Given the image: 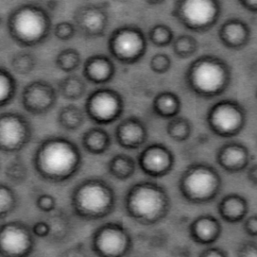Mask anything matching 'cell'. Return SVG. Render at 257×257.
<instances>
[{
  "label": "cell",
  "mask_w": 257,
  "mask_h": 257,
  "mask_svg": "<svg viewBox=\"0 0 257 257\" xmlns=\"http://www.w3.org/2000/svg\"><path fill=\"white\" fill-rule=\"evenodd\" d=\"M114 134L117 144L128 150L140 149L149 138L148 128L144 121L136 117H127L120 122Z\"/></svg>",
  "instance_id": "cell-18"
},
{
  "label": "cell",
  "mask_w": 257,
  "mask_h": 257,
  "mask_svg": "<svg viewBox=\"0 0 257 257\" xmlns=\"http://www.w3.org/2000/svg\"><path fill=\"white\" fill-rule=\"evenodd\" d=\"M74 213L85 220L109 216L116 208V194L106 182L88 178L74 188L70 197Z\"/></svg>",
  "instance_id": "cell-5"
},
{
  "label": "cell",
  "mask_w": 257,
  "mask_h": 257,
  "mask_svg": "<svg viewBox=\"0 0 257 257\" xmlns=\"http://www.w3.org/2000/svg\"><path fill=\"white\" fill-rule=\"evenodd\" d=\"M218 212L220 218L225 222L229 224L242 222L248 214V201L239 194H228L219 202Z\"/></svg>",
  "instance_id": "cell-22"
},
{
  "label": "cell",
  "mask_w": 257,
  "mask_h": 257,
  "mask_svg": "<svg viewBox=\"0 0 257 257\" xmlns=\"http://www.w3.org/2000/svg\"><path fill=\"white\" fill-rule=\"evenodd\" d=\"M18 199L14 190L7 184H1L0 186V213L4 219L15 209Z\"/></svg>",
  "instance_id": "cell-34"
},
{
  "label": "cell",
  "mask_w": 257,
  "mask_h": 257,
  "mask_svg": "<svg viewBox=\"0 0 257 257\" xmlns=\"http://www.w3.org/2000/svg\"><path fill=\"white\" fill-rule=\"evenodd\" d=\"M172 16L192 32L206 33L216 25L221 15V2L218 0H178Z\"/></svg>",
  "instance_id": "cell-7"
},
{
  "label": "cell",
  "mask_w": 257,
  "mask_h": 257,
  "mask_svg": "<svg viewBox=\"0 0 257 257\" xmlns=\"http://www.w3.org/2000/svg\"><path fill=\"white\" fill-rule=\"evenodd\" d=\"M5 173L10 181L21 184L27 178V167L23 161L16 159L7 165Z\"/></svg>",
  "instance_id": "cell-35"
},
{
  "label": "cell",
  "mask_w": 257,
  "mask_h": 257,
  "mask_svg": "<svg viewBox=\"0 0 257 257\" xmlns=\"http://www.w3.org/2000/svg\"><path fill=\"white\" fill-rule=\"evenodd\" d=\"M246 122L245 109L234 99L219 100L208 109L207 113L208 128L219 138L237 137L243 131Z\"/></svg>",
  "instance_id": "cell-8"
},
{
  "label": "cell",
  "mask_w": 257,
  "mask_h": 257,
  "mask_svg": "<svg viewBox=\"0 0 257 257\" xmlns=\"http://www.w3.org/2000/svg\"><path fill=\"white\" fill-rule=\"evenodd\" d=\"M190 239L201 245H211L219 239L222 225L216 217L202 214L196 217L189 226Z\"/></svg>",
  "instance_id": "cell-20"
},
{
  "label": "cell",
  "mask_w": 257,
  "mask_h": 257,
  "mask_svg": "<svg viewBox=\"0 0 257 257\" xmlns=\"http://www.w3.org/2000/svg\"><path fill=\"white\" fill-rule=\"evenodd\" d=\"M149 67L155 73L166 74L172 67V59L167 53H156L149 62Z\"/></svg>",
  "instance_id": "cell-36"
},
{
  "label": "cell",
  "mask_w": 257,
  "mask_h": 257,
  "mask_svg": "<svg viewBox=\"0 0 257 257\" xmlns=\"http://www.w3.org/2000/svg\"><path fill=\"white\" fill-rule=\"evenodd\" d=\"M248 179L250 184H253L254 186H256L257 184V166L256 164L252 165L248 170Z\"/></svg>",
  "instance_id": "cell-44"
},
{
  "label": "cell",
  "mask_w": 257,
  "mask_h": 257,
  "mask_svg": "<svg viewBox=\"0 0 257 257\" xmlns=\"http://www.w3.org/2000/svg\"><path fill=\"white\" fill-rule=\"evenodd\" d=\"M218 36L224 47L238 51L248 46L251 38V30L242 19L230 18L219 27Z\"/></svg>",
  "instance_id": "cell-19"
},
{
  "label": "cell",
  "mask_w": 257,
  "mask_h": 257,
  "mask_svg": "<svg viewBox=\"0 0 257 257\" xmlns=\"http://www.w3.org/2000/svg\"><path fill=\"white\" fill-rule=\"evenodd\" d=\"M82 62L79 52L74 48L63 50L57 55L56 65L65 73H70L77 70Z\"/></svg>",
  "instance_id": "cell-31"
},
{
  "label": "cell",
  "mask_w": 257,
  "mask_h": 257,
  "mask_svg": "<svg viewBox=\"0 0 257 257\" xmlns=\"http://www.w3.org/2000/svg\"><path fill=\"white\" fill-rule=\"evenodd\" d=\"M36 206L42 212L50 213L55 209L56 200L49 194H43L39 196L36 201Z\"/></svg>",
  "instance_id": "cell-38"
},
{
  "label": "cell",
  "mask_w": 257,
  "mask_h": 257,
  "mask_svg": "<svg viewBox=\"0 0 257 257\" xmlns=\"http://www.w3.org/2000/svg\"><path fill=\"white\" fill-rule=\"evenodd\" d=\"M178 188L188 202L208 204L219 196L222 189V178L219 172L208 164H192L182 173Z\"/></svg>",
  "instance_id": "cell-6"
},
{
  "label": "cell",
  "mask_w": 257,
  "mask_h": 257,
  "mask_svg": "<svg viewBox=\"0 0 257 257\" xmlns=\"http://www.w3.org/2000/svg\"><path fill=\"white\" fill-rule=\"evenodd\" d=\"M12 69L19 75H29L35 70L36 59L30 53L21 52L12 57L11 61Z\"/></svg>",
  "instance_id": "cell-33"
},
{
  "label": "cell",
  "mask_w": 257,
  "mask_h": 257,
  "mask_svg": "<svg viewBox=\"0 0 257 257\" xmlns=\"http://www.w3.org/2000/svg\"><path fill=\"white\" fill-rule=\"evenodd\" d=\"M32 127L24 115L4 112L0 117V149L5 153H17L30 144Z\"/></svg>",
  "instance_id": "cell-12"
},
{
  "label": "cell",
  "mask_w": 257,
  "mask_h": 257,
  "mask_svg": "<svg viewBox=\"0 0 257 257\" xmlns=\"http://www.w3.org/2000/svg\"><path fill=\"white\" fill-rule=\"evenodd\" d=\"M82 144L83 149L91 155H103L111 147V137L104 128L94 127L83 133Z\"/></svg>",
  "instance_id": "cell-24"
},
{
  "label": "cell",
  "mask_w": 257,
  "mask_h": 257,
  "mask_svg": "<svg viewBox=\"0 0 257 257\" xmlns=\"http://www.w3.org/2000/svg\"><path fill=\"white\" fill-rule=\"evenodd\" d=\"M175 164L172 150L162 144H153L138 155V165L142 172L151 178H163L168 175Z\"/></svg>",
  "instance_id": "cell-15"
},
{
  "label": "cell",
  "mask_w": 257,
  "mask_h": 257,
  "mask_svg": "<svg viewBox=\"0 0 257 257\" xmlns=\"http://www.w3.org/2000/svg\"><path fill=\"white\" fill-rule=\"evenodd\" d=\"M82 73L85 79L94 84H105L111 82L116 74L113 61L107 56L95 54L86 59Z\"/></svg>",
  "instance_id": "cell-21"
},
{
  "label": "cell",
  "mask_w": 257,
  "mask_h": 257,
  "mask_svg": "<svg viewBox=\"0 0 257 257\" xmlns=\"http://www.w3.org/2000/svg\"><path fill=\"white\" fill-rule=\"evenodd\" d=\"M53 33L59 41H70L76 35V26L70 22H61L56 24Z\"/></svg>",
  "instance_id": "cell-37"
},
{
  "label": "cell",
  "mask_w": 257,
  "mask_h": 257,
  "mask_svg": "<svg viewBox=\"0 0 257 257\" xmlns=\"http://www.w3.org/2000/svg\"><path fill=\"white\" fill-rule=\"evenodd\" d=\"M58 88L59 94L64 99L76 100L84 95L87 86L79 76L70 75L59 81Z\"/></svg>",
  "instance_id": "cell-26"
},
{
  "label": "cell",
  "mask_w": 257,
  "mask_h": 257,
  "mask_svg": "<svg viewBox=\"0 0 257 257\" xmlns=\"http://www.w3.org/2000/svg\"><path fill=\"white\" fill-rule=\"evenodd\" d=\"M137 169L136 161L126 154L114 155L107 164L109 174L121 181L127 180L134 175Z\"/></svg>",
  "instance_id": "cell-25"
},
{
  "label": "cell",
  "mask_w": 257,
  "mask_h": 257,
  "mask_svg": "<svg viewBox=\"0 0 257 257\" xmlns=\"http://www.w3.org/2000/svg\"><path fill=\"white\" fill-rule=\"evenodd\" d=\"M33 165L45 181L64 183L79 172L82 165V153L73 142L52 137L42 141L36 149Z\"/></svg>",
  "instance_id": "cell-1"
},
{
  "label": "cell",
  "mask_w": 257,
  "mask_h": 257,
  "mask_svg": "<svg viewBox=\"0 0 257 257\" xmlns=\"http://www.w3.org/2000/svg\"><path fill=\"white\" fill-rule=\"evenodd\" d=\"M58 122L67 131H76L84 123V113L77 105H64L59 110Z\"/></svg>",
  "instance_id": "cell-27"
},
{
  "label": "cell",
  "mask_w": 257,
  "mask_h": 257,
  "mask_svg": "<svg viewBox=\"0 0 257 257\" xmlns=\"http://www.w3.org/2000/svg\"><path fill=\"white\" fill-rule=\"evenodd\" d=\"M149 41L157 47H167L173 43L174 34L167 24H156L149 32Z\"/></svg>",
  "instance_id": "cell-32"
},
{
  "label": "cell",
  "mask_w": 257,
  "mask_h": 257,
  "mask_svg": "<svg viewBox=\"0 0 257 257\" xmlns=\"http://www.w3.org/2000/svg\"><path fill=\"white\" fill-rule=\"evenodd\" d=\"M171 204L166 189L154 182L135 184L128 189L124 199L127 215L143 225L161 222L169 213Z\"/></svg>",
  "instance_id": "cell-3"
},
{
  "label": "cell",
  "mask_w": 257,
  "mask_h": 257,
  "mask_svg": "<svg viewBox=\"0 0 257 257\" xmlns=\"http://www.w3.org/2000/svg\"><path fill=\"white\" fill-rule=\"evenodd\" d=\"M107 6L103 3H87L80 6L73 14L76 31L87 39L105 36L109 24Z\"/></svg>",
  "instance_id": "cell-14"
},
{
  "label": "cell",
  "mask_w": 257,
  "mask_h": 257,
  "mask_svg": "<svg viewBox=\"0 0 257 257\" xmlns=\"http://www.w3.org/2000/svg\"><path fill=\"white\" fill-rule=\"evenodd\" d=\"M35 234L27 224L12 221L1 226L0 248L2 256H28L35 247Z\"/></svg>",
  "instance_id": "cell-13"
},
{
  "label": "cell",
  "mask_w": 257,
  "mask_h": 257,
  "mask_svg": "<svg viewBox=\"0 0 257 257\" xmlns=\"http://www.w3.org/2000/svg\"><path fill=\"white\" fill-rule=\"evenodd\" d=\"M238 3L241 5L243 9L247 12L255 14L257 12L256 0H239Z\"/></svg>",
  "instance_id": "cell-43"
},
{
  "label": "cell",
  "mask_w": 257,
  "mask_h": 257,
  "mask_svg": "<svg viewBox=\"0 0 257 257\" xmlns=\"http://www.w3.org/2000/svg\"><path fill=\"white\" fill-rule=\"evenodd\" d=\"M216 161L219 167L228 173H239L247 169L250 161L248 148L237 142H230L217 151Z\"/></svg>",
  "instance_id": "cell-17"
},
{
  "label": "cell",
  "mask_w": 257,
  "mask_h": 257,
  "mask_svg": "<svg viewBox=\"0 0 257 257\" xmlns=\"http://www.w3.org/2000/svg\"><path fill=\"white\" fill-rule=\"evenodd\" d=\"M197 40L191 35H183L173 40V53L179 59H189L198 51Z\"/></svg>",
  "instance_id": "cell-29"
},
{
  "label": "cell",
  "mask_w": 257,
  "mask_h": 257,
  "mask_svg": "<svg viewBox=\"0 0 257 257\" xmlns=\"http://www.w3.org/2000/svg\"><path fill=\"white\" fill-rule=\"evenodd\" d=\"M181 99L171 91H163L156 94L153 100V111L162 118H173L181 111Z\"/></svg>",
  "instance_id": "cell-23"
},
{
  "label": "cell",
  "mask_w": 257,
  "mask_h": 257,
  "mask_svg": "<svg viewBox=\"0 0 257 257\" xmlns=\"http://www.w3.org/2000/svg\"><path fill=\"white\" fill-rule=\"evenodd\" d=\"M17 81L9 70L0 69V105L1 107L8 105L15 96Z\"/></svg>",
  "instance_id": "cell-30"
},
{
  "label": "cell",
  "mask_w": 257,
  "mask_h": 257,
  "mask_svg": "<svg viewBox=\"0 0 257 257\" xmlns=\"http://www.w3.org/2000/svg\"><path fill=\"white\" fill-rule=\"evenodd\" d=\"M57 92L49 82L35 80L24 87L22 93L24 108L33 115L49 112L57 103Z\"/></svg>",
  "instance_id": "cell-16"
},
{
  "label": "cell",
  "mask_w": 257,
  "mask_h": 257,
  "mask_svg": "<svg viewBox=\"0 0 257 257\" xmlns=\"http://www.w3.org/2000/svg\"><path fill=\"white\" fill-rule=\"evenodd\" d=\"M237 255L239 257H256V242L252 241L242 242L237 248Z\"/></svg>",
  "instance_id": "cell-39"
},
{
  "label": "cell",
  "mask_w": 257,
  "mask_h": 257,
  "mask_svg": "<svg viewBox=\"0 0 257 257\" xmlns=\"http://www.w3.org/2000/svg\"><path fill=\"white\" fill-rule=\"evenodd\" d=\"M243 230L249 237H256L257 236V215L254 214L248 217L243 223Z\"/></svg>",
  "instance_id": "cell-41"
},
{
  "label": "cell",
  "mask_w": 257,
  "mask_h": 257,
  "mask_svg": "<svg viewBox=\"0 0 257 257\" xmlns=\"http://www.w3.org/2000/svg\"><path fill=\"white\" fill-rule=\"evenodd\" d=\"M107 48L114 59L123 64H135L146 54L148 41L144 31L135 25H124L114 30Z\"/></svg>",
  "instance_id": "cell-9"
},
{
  "label": "cell",
  "mask_w": 257,
  "mask_h": 257,
  "mask_svg": "<svg viewBox=\"0 0 257 257\" xmlns=\"http://www.w3.org/2000/svg\"><path fill=\"white\" fill-rule=\"evenodd\" d=\"M33 232L36 237L45 238L48 237L51 233V226L49 224L45 221H39L35 223L32 226Z\"/></svg>",
  "instance_id": "cell-40"
},
{
  "label": "cell",
  "mask_w": 257,
  "mask_h": 257,
  "mask_svg": "<svg viewBox=\"0 0 257 257\" xmlns=\"http://www.w3.org/2000/svg\"><path fill=\"white\" fill-rule=\"evenodd\" d=\"M132 236L121 223H105L97 228L92 237V250L98 256H125L132 251Z\"/></svg>",
  "instance_id": "cell-10"
},
{
  "label": "cell",
  "mask_w": 257,
  "mask_h": 257,
  "mask_svg": "<svg viewBox=\"0 0 257 257\" xmlns=\"http://www.w3.org/2000/svg\"><path fill=\"white\" fill-rule=\"evenodd\" d=\"M227 251L219 247H209L201 252L199 256L201 257H227Z\"/></svg>",
  "instance_id": "cell-42"
},
{
  "label": "cell",
  "mask_w": 257,
  "mask_h": 257,
  "mask_svg": "<svg viewBox=\"0 0 257 257\" xmlns=\"http://www.w3.org/2000/svg\"><path fill=\"white\" fill-rule=\"evenodd\" d=\"M231 80L232 70L227 62L208 54L191 62L185 72L188 88L202 99L220 96L230 87Z\"/></svg>",
  "instance_id": "cell-2"
},
{
  "label": "cell",
  "mask_w": 257,
  "mask_h": 257,
  "mask_svg": "<svg viewBox=\"0 0 257 257\" xmlns=\"http://www.w3.org/2000/svg\"><path fill=\"white\" fill-rule=\"evenodd\" d=\"M192 123L186 117L177 116L173 117L167 123V135L177 143L187 141L192 134Z\"/></svg>",
  "instance_id": "cell-28"
},
{
  "label": "cell",
  "mask_w": 257,
  "mask_h": 257,
  "mask_svg": "<svg viewBox=\"0 0 257 257\" xmlns=\"http://www.w3.org/2000/svg\"><path fill=\"white\" fill-rule=\"evenodd\" d=\"M124 101L120 93L112 88L94 90L85 101V112L97 124L107 125L116 122L123 115Z\"/></svg>",
  "instance_id": "cell-11"
},
{
  "label": "cell",
  "mask_w": 257,
  "mask_h": 257,
  "mask_svg": "<svg viewBox=\"0 0 257 257\" xmlns=\"http://www.w3.org/2000/svg\"><path fill=\"white\" fill-rule=\"evenodd\" d=\"M52 18L36 4L27 3L13 10L7 20L11 38L23 47H36L47 41L52 31Z\"/></svg>",
  "instance_id": "cell-4"
}]
</instances>
